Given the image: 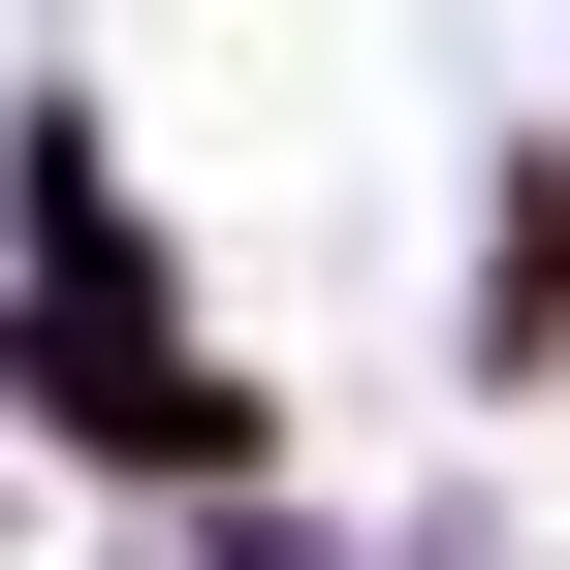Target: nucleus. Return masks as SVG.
<instances>
[{"label":"nucleus","instance_id":"nucleus-1","mask_svg":"<svg viewBox=\"0 0 570 570\" xmlns=\"http://www.w3.org/2000/svg\"><path fill=\"white\" fill-rule=\"evenodd\" d=\"M570 348V159H508V223H475V381Z\"/></svg>","mask_w":570,"mask_h":570}]
</instances>
